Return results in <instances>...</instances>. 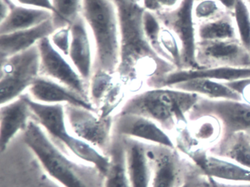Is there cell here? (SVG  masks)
Listing matches in <instances>:
<instances>
[{
  "instance_id": "ac0fdd59",
  "label": "cell",
  "mask_w": 250,
  "mask_h": 187,
  "mask_svg": "<svg viewBox=\"0 0 250 187\" xmlns=\"http://www.w3.org/2000/svg\"><path fill=\"white\" fill-rule=\"evenodd\" d=\"M33 118L26 94L8 103L0 109V148L4 152L17 133L24 131Z\"/></svg>"
},
{
  "instance_id": "44dd1931",
  "label": "cell",
  "mask_w": 250,
  "mask_h": 187,
  "mask_svg": "<svg viewBox=\"0 0 250 187\" xmlns=\"http://www.w3.org/2000/svg\"><path fill=\"white\" fill-rule=\"evenodd\" d=\"M8 1L11 9L8 16L0 21V35L30 29L52 19V11L26 7L12 0Z\"/></svg>"
},
{
  "instance_id": "603a6c76",
  "label": "cell",
  "mask_w": 250,
  "mask_h": 187,
  "mask_svg": "<svg viewBox=\"0 0 250 187\" xmlns=\"http://www.w3.org/2000/svg\"><path fill=\"white\" fill-rule=\"evenodd\" d=\"M170 87L209 99L242 101L239 94L230 89L226 83L212 79L198 77L176 83Z\"/></svg>"
},
{
  "instance_id": "ba28073f",
  "label": "cell",
  "mask_w": 250,
  "mask_h": 187,
  "mask_svg": "<svg viewBox=\"0 0 250 187\" xmlns=\"http://www.w3.org/2000/svg\"><path fill=\"white\" fill-rule=\"evenodd\" d=\"M196 0H181L175 8L156 12L161 23L173 32L181 48L182 69L200 68L196 60L197 23L194 17Z\"/></svg>"
},
{
  "instance_id": "836d02e7",
  "label": "cell",
  "mask_w": 250,
  "mask_h": 187,
  "mask_svg": "<svg viewBox=\"0 0 250 187\" xmlns=\"http://www.w3.org/2000/svg\"><path fill=\"white\" fill-rule=\"evenodd\" d=\"M14 2L26 7L43 9L52 12V0H12Z\"/></svg>"
},
{
  "instance_id": "7bdbcfd3",
  "label": "cell",
  "mask_w": 250,
  "mask_h": 187,
  "mask_svg": "<svg viewBox=\"0 0 250 187\" xmlns=\"http://www.w3.org/2000/svg\"></svg>"
},
{
  "instance_id": "7c38bea8",
  "label": "cell",
  "mask_w": 250,
  "mask_h": 187,
  "mask_svg": "<svg viewBox=\"0 0 250 187\" xmlns=\"http://www.w3.org/2000/svg\"><path fill=\"white\" fill-rule=\"evenodd\" d=\"M196 60L200 68L250 67V52L238 39L197 41Z\"/></svg>"
},
{
  "instance_id": "b9f144b4",
  "label": "cell",
  "mask_w": 250,
  "mask_h": 187,
  "mask_svg": "<svg viewBox=\"0 0 250 187\" xmlns=\"http://www.w3.org/2000/svg\"><path fill=\"white\" fill-rule=\"evenodd\" d=\"M196 1H198V0H196Z\"/></svg>"
},
{
  "instance_id": "d4e9b609",
  "label": "cell",
  "mask_w": 250,
  "mask_h": 187,
  "mask_svg": "<svg viewBox=\"0 0 250 187\" xmlns=\"http://www.w3.org/2000/svg\"><path fill=\"white\" fill-rule=\"evenodd\" d=\"M110 166L104 180V187H131L127 171L125 146L115 143L110 149Z\"/></svg>"
},
{
  "instance_id": "6da1fadb",
  "label": "cell",
  "mask_w": 250,
  "mask_h": 187,
  "mask_svg": "<svg viewBox=\"0 0 250 187\" xmlns=\"http://www.w3.org/2000/svg\"><path fill=\"white\" fill-rule=\"evenodd\" d=\"M118 9L120 22V60L116 73L127 90L144 83L153 88L161 78L175 71L172 63L159 55L149 43L143 28V5L112 0ZM136 93V92H135Z\"/></svg>"
},
{
  "instance_id": "d6986e66",
  "label": "cell",
  "mask_w": 250,
  "mask_h": 187,
  "mask_svg": "<svg viewBox=\"0 0 250 187\" xmlns=\"http://www.w3.org/2000/svg\"><path fill=\"white\" fill-rule=\"evenodd\" d=\"M127 171L131 187H150L151 165L147 144L135 139H124Z\"/></svg>"
},
{
  "instance_id": "cb8c5ba5",
  "label": "cell",
  "mask_w": 250,
  "mask_h": 187,
  "mask_svg": "<svg viewBox=\"0 0 250 187\" xmlns=\"http://www.w3.org/2000/svg\"><path fill=\"white\" fill-rule=\"evenodd\" d=\"M197 37V41L238 39L232 13L226 11L216 19L199 23Z\"/></svg>"
},
{
  "instance_id": "3957f363",
  "label": "cell",
  "mask_w": 250,
  "mask_h": 187,
  "mask_svg": "<svg viewBox=\"0 0 250 187\" xmlns=\"http://www.w3.org/2000/svg\"><path fill=\"white\" fill-rule=\"evenodd\" d=\"M200 96L172 87L148 88L133 94L121 105L118 113L142 115L173 131L188 123L187 114Z\"/></svg>"
},
{
  "instance_id": "e575fe53",
  "label": "cell",
  "mask_w": 250,
  "mask_h": 187,
  "mask_svg": "<svg viewBox=\"0 0 250 187\" xmlns=\"http://www.w3.org/2000/svg\"><path fill=\"white\" fill-rule=\"evenodd\" d=\"M210 187H250V183H231L208 177Z\"/></svg>"
},
{
  "instance_id": "9c48e42d",
  "label": "cell",
  "mask_w": 250,
  "mask_h": 187,
  "mask_svg": "<svg viewBox=\"0 0 250 187\" xmlns=\"http://www.w3.org/2000/svg\"><path fill=\"white\" fill-rule=\"evenodd\" d=\"M215 117L222 125V137L238 131H250V104L234 99H214L200 96L187 114L188 121Z\"/></svg>"
},
{
  "instance_id": "d590c367",
  "label": "cell",
  "mask_w": 250,
  "mask_h": 187,
  "mask_svg": "<svg viewBox=\"0 0 250 187\" xmlns=\"http://www.w3.org/2000/svg\"><path fill=\"white\" fill-rule=\"evenodd\" d=\"M181 1V0H156V3L159 10H170L177 7Z\"/></svg>"
},
{
  "instance_id": "f35d334b",
  "label": "cell",
  "mask_w": 250,
  "mask_h": 187,
  "mask_svg": "<svg viewBox=\"0 0 250 187\" xmlns=\"http://www.w3.org/2000/svg\"><path fill=\"white\" fill-rule=\"evenodd\" d=\"M127 2L134 3V4H140L143 5V0H124Z\"/></svg>"
},
{
  "instance_id": "8d00e7d4",
  "label": "cell",
  "mask_w": 250,
  "mask_h": 187,
  "mask_svg": "<svg viewBox=\"0 0 250 187\" xmlns=\"http://www.w3.org/2000/svg\"><path fill=\"white\" fill-rule=\"evenodd\" d=\"M143 7L146 10L155 12V13L159 10L156 0H143Z\"/></svg>"
},
{
  "instance_id": "8992f818",
  "label": "cell",
  "mask_w": 250,
  "mask_h": 187,
  "mask_svg": "<svg viewBox=\"0 0 250 187\" xmlns=\"http://www.w3.org/2000/svg\"><path fill=\"white\" fill-rule=\"evenodd\" d=\"M40 53L37 45L1 58V105L17 99L28 91L40 76Z\"/></svg>"
},
{
  "instance_id": "8fae6325",
  "label": "cell",
  "mask_w": 250,
  "mask_h": 187,
  "mask_svg": "<svg viewBox=\"0 0 250 187\" xmlns=\"http://www.w3.org/2000/svg\"><path fill=\"white\" fill-rule=\"evenodd\" d=\"M37 45L40 53V76L58 82L89 99L88 83L82 77L69 58L53 46L49 37L39 41Z\"/></svg>"
},
{
  "instance_id": "4fadbf2b",
  "label": "cell",
  "mask_w": 250,
  "mask_h": 187,
  "mask_svg": "<svg viewBox=\"0 0 250 187\" xmlns=\"http://www.w3.org/2000/svg\"><path fill=\"white\" fill-rule=\"evenodd\" d=\"M207 177L231 183H250V169L199 149L184 153Z\"/></svg>"
},
{
  "instance_id": "4dcf8cb0",
  "label": "cell",
  "mask_w": 250,
  "mask_h": 187,
  "mask_svg": "<svg viewBox=\"0 0 250 187\" xmlns=\"http://www.w3.org/2000/svg\"><path fill=\"white\" fill-rule=\"evenodd\" d=\"M53 46L61 54L68 56L71 45V27L70 26L58 28L49 36Z\"/></svg>"
},
{
  "instance_id": "ffe728a7",
  "label": "cell",
  "mask_w": 250,
  "mask_h": 187,
  "mask_svg": "<svg viewBox=\"0 0 250 187\" xmlns=\"http://www.w3.org/2000/svg\"><path fill=\"white\" fill-rule=\"evenodd\" d=\"M56 29L52 19L44 23L12 33L0 35V58H6L37 45Z\"/></svg>"
},
{
  "instance_id": "5b68a950",
  "label": "cell",
  "mask_w": 250,
  "mask_h": 187,
  "mask_svg": "<svg viewBox=\"0 0 250 187\" xmlns=\"http://www.w3.org/2000/svg\"><path fill=\"white\" fill-rule=\"evenodd\" d=\"M25 94L33 118L49 137L59 142L77 159L96 167L104 175H106L110 166V158L71 132L67 124L65 105L38 102Z\"/></svg>"
},
{
  "instance_id": "277c9868",
  "label": "cell",
  "mask_w": 250,
  "mask_h": 187,
  "mask_svg": "<svg viewBox=\"0 0 250 187\" xmlns=\"http://www.w3.org/2000/svg\"><path fill=\"white\" fill-rule=\"evenodd\" d=\"M82 16L93 38L94 70L116 73L120 60V22L112 0H83Z\"/></svg>"
},
{
  "instance_id": "1f68e13d",
  "label": "cell",
  "mask_w": 250,
  "mask_h": 187,
  "mask_svg": "<svg viewBox=\"0 0 250 187\" xmlns=\"http://www.w3.org/2000/svg\"><path fill=\"white\" fill-rule=\"evenodd\" d=\"M225 83L232 90L239 94L242 101L250 104V77Z\"/></svg>"
},
{
  "instance_id": "7402d4cb",
  "label": "cell",
  "mask_w": 250,
  "mask_h": 187,
  "mask_svg": "<svg viewBox=\"0 0 250 187\" xmlns=\"http://www.w3.org/2000/svg\"><path fill=\"white\" fill-rule=\"evenodd\" d=\"M208 152L250 169V140L247 131H238L220 138Z\"/></svg>"
},
{
  "instance_id": "74e56055",
  "label": "cell",
  "mask_w": 250,
  "mask_h": 187,
  "mask_svg": "<svg viewBox=\"0 0 250 187\" xmlns=\"http://www.w3.org/2000/svg\"><path fill=\"white\" fill-rule=\"evenodd\" d=\"M218 3L221 4L227 11L232 13L235 7L236 0H216Z\"/></svg>"
},
{
  "instance_id": "4316f807",
  "label": "cell",
  "mask_w": 250,
  "mask_h": 187,
  "mask_svg": "<svg viewBox=\"0 0 250 187\" xmlns=\"http://www.w3.org/2000/svg\"><path fill=\"white\" fill-rule=\"evenodd\" d=\"M232 14L238 39L250 52V9L245 0H236Z\"/></svg>"
},
{
  "instance_id": "83f0119b",
  "label": "cell",
  "mask_w": 250,
  "mask_h": 187,
  "mask_svg": "<svg viewBox=\"0 0 250 187\" xmlns=\"http://www.w3.org/2000/svg\"><path fill=\"white\" fill-rule=\"evenodd\" d=\"M143 22L145 34L152 48L160 56L171 62L162 50L159 42V35L163 25L161 23L156 13L150 10H145Z\"/></svg>"
},
{
  "instance_id": "5bb4252c",
  "label": "cell",
  "mask_w": 250,
  "mask_h": 187,
  "mask_svg": "<svg viewBox=\"0 0 250 187\" xmlns=\"http://www.w3.org/2000/svg\"><path fill=\"white\" fill-rule=\"evenodd\" d=\"M115 130L118 135L152 144L175 148L173 139L153 120L142 115L118 113Z\"/></svg>"
},
{
  "instance_id": "9a60e30c",
  "label": "cell",
  "mask_w": 250,
  "mask_h": 187,
  "mask_svg": "<svg viewBox=\"0 0 250 187\" xmlns=\"http://www.w3.org/2000/svg\"><path fill=\"white\" fill-rule=\"evenodd\" d=\"M71 27V45L68 58L80 75L88 83L95 65V47L90 30L83 16Z\"/></svg>"
},
{
  "instance_id": "e0dca14e",
  "label": "cell",
  "mask_w": 250,
  "mask_h": 187,
  "mask_svg": "<svg viewBox=\"0 0 250 187\" xmlns=\"http://www.w3.org/2000/svg\"><path fill=\"white\" fill-rule=\"evenodd\" d=\"M26 93L32 99L43 103L75 105L97 112L89 99L64 85L43 76H39Z\"/></svg>"
},
{
  "instance_id": "ab89813d",
  "label": "cell",
  "mask_w": 250,
  "mask_h": 187,
  "mask_svg": "<svg viewBox=\"0 0 250 187\" xmlns=\"http://www.w3.org/2000/svg\"><path fill=\"white\" fill-rule=\"evenodd\" d=\"M245 1L247 4H248L249 7H250V0H245Z\"/></svg>"
},
{
  "instance_id": "7a4b0ae2",
  "label": "cell",
  "mask_w": 250,
  "mask_h": 187,
  "mask_svg": "<svg viewBox=\"0 0 250 187\" xmlns=\"http://www.w3.org/2000/svg\"><path fill=\"white\" fill-rule=\"evenodd\" d=\"M23 140L46 173L62 187H104V175L96 167L67 156L34 118L24 130Z\"/></svg>"
},
{
  "instance_id": "f1b7e54d",
  "label": "cell",
  "mask_w": 250,
  "mask_h": 187,
  "mask_svg": "<svg viewBox=\"0 0 250 187\" xmlns=\"http://www.w3.org/2000/svg\"><path fill=\"white\" fill-rule=\"evenodd\" d=\"M159 42L164 52L167 56L171 62L177 67V70H181L182 58L181 45L173 32L162 26L159 35Z\"/></svg>"
},
{
  "instance_id": "f546056e",
  "label": "cell",
  "mask_w": 250,
  "mask_h": 187,
  "mask_svg": "<svg viewBox=\"0 0 250 187\" xmlns=\"http://www.w3.org/2000/svg\"><path fill=\"white\" fill-rule=\"evenodd\" d=\"M227 10L216 0H198L194 6V17L196 23L212 20L222 16Z\"/></svg>"
},
{
  "instance_id": "2e32d148",
  "label": "cell",
  "mask_w": 250,
  "mask_h": 187,
  "mask_svg": "<svg viewBox=\"0 0 250 187\" xmlns=\"http://www.w3.org/2000/svg\"><path fill=\"white\" fill-rule=\"evenodd\" d=\"M198 77L212 79L223 83L235 81L250 77V67L221 66L188 70H176L158 80L153 88L170 87L176 83Z\"/></svg>"
},
{
  "instance_id": "484cf974",
  "label": "cell",
  "mask_w": 250,
  "mask_h": 187,
  "mask_svg": "<svg viewBox=\"0 0 250 187\" xmlns=\"http://www.w3.org/2000/svg\"><path fill=\"white\" fill-rule=\"evenodd\" d=\"M83 0H52V20L55 28L71 26L82 16Z\"/></svg>"
},
{
  "instance_id": "d6a6232c",
  "label": "cell",
  "mask_w": 250,
  "mask_h": 187,
  "mask_svg": "<svg viewBox=\"0 0 250 187\" xmlns=\"http://www.w3.org/2000/svg\"><path fill=\"white\" fill-rule=\"evenodd\" d=\"M181 187H210L208 178L202 171L190 177Z\"/></svg>"
},
{
  "instance_id": "60d3db41",
  "label": "cell",
  "mask_w": 250,
  "mask_h": 187,
  "mask_svg": "<svg viewBox=\"0 0 250 187\" xmlns=\"http://www.w3.org/2000/svg\"><path fill=\"white\" fill-rule=\"evenodd\" d=\"M247 134H248L249 137H250V131H247Z\"/></svg>"
},
{
  "instance_id": "52a82bcc",
  "label": "cell",
  "mask_w": 250,
  "mask_h": 187,
  "mask_svg": "<svg viewBox=\"0 0 250 187\" xmlns=\"http://www.w3.org/2000/svg\"><path fill=\"white\" fill-rule=\"evenodd\" d=\"M147 153L151 165L150 187H181L202 171L176 148L148 143Z\"/></svg>"
},
{
  "instance_id": "30bf717a",
  "label": "cell",
  "mask_w": 250,
  "mask_h": 187,
  "mask_svg": "<svg viewBox=\"0 0 250 187\" xmlns=\"http://www.w3.org/2000/svg\"><path fill=\"white\" fill-rule=\"evenodd\" d=\"M67 124L71 132L105 153L112 146L114 119L83 107L65 105Z\"/></svg>"
}]
</instances>
